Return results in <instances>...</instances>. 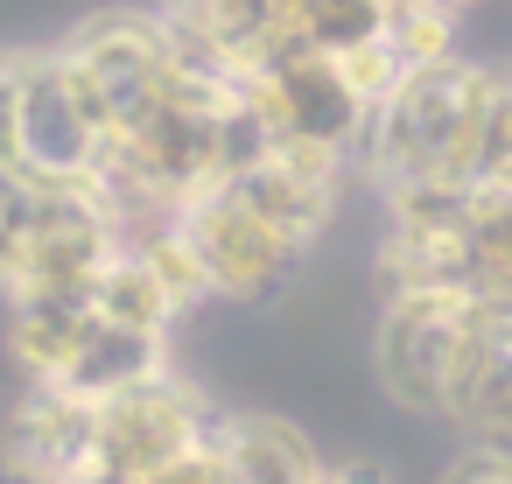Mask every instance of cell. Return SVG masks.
<instances>
[{
  "label": "cell",
  "mask_w": 512,
  "mask_h": 484,
  "mask_svg": "<svg viewBox=\"0 0 512 484\" xmlns=\"http://www.w3.org/2000/svg\"><path fill=\"white\" fill-rule=\"evenodd\" d=\"M498 71L484 64H435V71H414L365 127L358 141V162L372 169V183H414V176H435V183H470L477 190V120H484V99H491Z\"/></svg>",
  "instance_id": "cell-1"
},
{
  "label": "cell",
  "mask_w": 512,
  "mask_h": 484,
  "mask_svg": "<svg viewBox=\"0 0 512 484\" xmlns=\"http://www.w3.org/2000/svg\"><path fill=\"white\" fill-rule=\"evenodd\" d=\"M106 120L64 50L0 57V155L15 176L50 190H92V169L106 155Z\"/></svg>",
  "instance_id": "cell-2"
},
{
  "label": "cell",
  "mask_w": 512,
  "mask_h": 484,
  "mask_svg": "<svg viewBox=\"0 0 512 484\" xmlns=\"http://www.w3.org/2000/svg\"><path fill=\"white\" fill-rule=\"evenodd\" d=\"M211 428H218V407L190 379L162 372L148 386H127V393H113V400L92 407L78 484H141V477L197 456L211 442Z\"/></svg>",
  "instance_id": "cell-3"
},
{
  "label": "cell",
  "mask_w": 512,
  "mask_h": 484,
  "mask_svg": "<svg viewBox=\"0 0 512 484\" xmlns=\"http://www.w3.org/2000/svg\"><path fill=\"white\" fill-rule=\"evenodd\" d=\"M491 302L449 288V295H386L379 330H372V358H379V386L393 407L407 414H449L456 372L470 358V337L484 323Z\"/></svg>",
  "instance_id": "cell-4"
},
{
  "label": "cell",
  "mask_w": 512,
  "mask_h": 484,
  "mask_svg": "<svg viewBox=\"0 0 512 484\" xmlns=\"http://www.w3.org/2000/svg\"><path fill=\"white\" fill-rule=\"evenodd\" d=\"M183 239L204 267L211 302H267L288 288V274L302 260V246L288 232H274L260 211H246L225 183L183 204Z\"/></svg>",
  "instance_id": "cell-5"
},
{
  "label": "cell",
  "mask_w": 512,
  "mask_h": 484,
  "mask_svg": "<svg viewBox=\"0 0 512 484\" xmlns=\"http://www.w3.org/2000/svg\"><path fill=\"white\" fill-rule=\"evenodd\" d=\"M169 57H176V36L162 15H92L71 43H64V64L78 71V85L92 92L106 134H120L169 78Z\"/></svg>",
  "instance_id": "cell-6"
},
{
  "label": "cell",
  "mask_w": 512,
  "mask_h": 484,
  "mask_svg": "<svg viewBox=\"0 0 512 484\" xmlns=\"http://www.w3.org/2000/svg\"><path fill=\"white\" fill-rule=\"evenodd\" d=\"M337 183H344V155L316 148V141H274L253 169H239L225 190L260 211L274 232H288L295 246H309L330 218H337Z\"/></svg>",
  "instance_id": "cell-7"
},
{
  "label": "cell",
  "mask_w": 512,
  "mask_h": 484,
  "mask_svg": "<svg viewBox=\"0 0 512 484\" xmlns=\"http://www.w3.org/2000/svg\"><path fill=\"white\" fill-rule=\"evenodd\" d=\"M211 449L232 484H323V449L281 414H218Z\"/></svg>",
  "instance_id": "cell-8"
},
{
  "label": "cell",
  "mask_w": 512,
  "mask_h": 484,
  "mask_svg": "<svg viewBox=\"0 0 512 484\" xmlns=\"http://www.w3.org/2000/svg\"><path fill=\"white\" fill-rule=\"evenodd\" d=\"M169 372V337H155V330H127V323H92L85 330V344L71 351V365L50 379L57 393H71V400H113V393H127V386H148V379H162Z\"/></svg>",
  "instance_id": "cell-9"
},
{
  "label": "cell",
  "mask_w": 512,
  "mask_h": 484,
  "mask_svg": "<svg viewBox=\"0 0 512 484\" xmlns=\"http://www.w3.org/2000/svg\"><path fill=\"white\" fill-rule=\"evenodd\" d=\"M449 421L470 428V442H491L512 428V309H484L449 393Z\"/></svg>",
  "instance_id": "cell-10"
},
{
  "label": "cell",
  "mask_w": 512,
  "mask_h": 484,
  "mask_svg": "<svg viewBox=\"0 0 512 484\" xmlns=\"http://www.w3.org/2000/svg\"><path fill=\"white\" fill-rule=\"evenodd\" d=\"M99 323L92 295H29V302H8V344H15V365L29 386H50L71 351L85 344V330Z\"/></svg>",
  "instance_id": "cell-11"
},
{
  "label": "cell",
  "mask_w": 512,
  "mask_h": 484,
  "mask_svg": "<svg viewBox=\"0 0 512 484\" xmlns=\"http://www.w3.org/2000/svg\"><path fill=\"white\" fill-rule=\"evenodd\" d=\"M92 309L106 316V323H127V330H155V337H169L176 330V295L155 281V267L141 260V253H113L106 260V274L92 281Z\"/></svg>",
  "instance_id": "cell-12"
},
{
  "label": "cell",
  "mask_w": 512,
  "mask_h": 484,
  "mask_svg": "<svg viewBox=\"0 0 512 484\" xmlns=\"http://www.w3.org/2000/svg\"><path fill=\"white\" fill-rule=\"evenodd\" d=\"M386 0H281V29L323 57H344L372 36H386Z\"/></svg>",
  "instance_id": "cell-13"
},
{
  "label": "cell",
  "mask_w": 512,
  "mask_h": 484,
  "mask_svg": "<svg viewBox=\"0 0 512 484\" xmlns=\"http://www.w3.org/2000/svg\"><path fill=\"white\" fill-rule=\"evenodd\" d=\"M456 8H442V0H421V8H393L386 15V43L400 50L407 71H435L456 57Z\"/></svg>",
  "instance_id": "cell-14"
},
{
  "label": "cell",
  "mask_w": 512,
  "mask_h": 484,
  "mask_svg": "<svg viewBox=\"0 0 512 484\" xmlns=\"http://www.w3.org/2000/svg\"><path fill=\"white\" fill-rule=\"evenodd\" d=\"M36 211H43V183H29V176H0V295L15 288V267H22V253H29Z\"/></svg>",
  "instance_id": "cell-15"
},
{
  "label": "cell",
  "mask_w": 512,
  "mask_h": 484,
  "mask_svg": "<svg viewBox=\"0 0 512 484\" xmlns=\"http://www.w3.org/2000/svg\"><path fill=\"white\" fill-rule=\"evenodd\" d=\"M337 71H344V85L358 92V106H372V113H379V106H386V99H393V92H400V85L414 78V71L400 64V50H393L386 36H372V43L344 50V57H337Z\"/></svg>",
  "instance_id": "cell-16"
},
{
  "label": "cell",
  "mask_w": 512,
  "mask_h": 484,
  "mask_svg": "<svg viewBox=\"0 0 512 484\" xmlns=\"http://www.w3.org/2000/svg\"><path fill=\"white\" fill-rule=\"evenodd\" d=\"M435 484H512V449L505 442H470Z\"/></svg>",
  "instance_id": "cell-17"
},
{
  "label": "cell",
  "mask_w": 512,
  "mask_h": 484,
  "mask_svg": "<svg viewBox=\"0 0 512 484\" xmlns=\"http://www.w3.org/2000/svg\"><path fill=\"white\" fill-rule=\"evenodd\" d=\"M141 484H232V477H225L218 449L204 442L197 456H183V463H169V470H155V477H141Z\"/></svg>",
  "instance_id": "cell-18"
},
{
  "label": "cell",
  "mask_w": 512,
  "mask_h": 484,
  "mask_svg": "<svg viewBox=\"0 0 512 484\" xmlns=\"http://www.w3.org/2000/svg\"><path fill=\"white\" fill-rule=\"evenodd\" d=\"M0 484H64V477L50 463H36V456H22V449L0 442Z\"/></svg>",
  "instance_id": "cell-19"
},
{
  "label": "cell",
  "mask_w": 512,
  "mask_h": 484,
  "mask_svg": "<svg viewBox=\"0 0 512 484\" xmlns=\"http://www.w3.org/2000/svg\"><path fill=\"white\" fill-rule=\"evenodd\" d=\"M323 484H393V477H386V463L351 456V463H323Z\"/></svg>",
  "instance_id": "cell-20"
},
{
  "label": "cell",
  "mask_w": 512,
  "mask_h": 484,
  "mask_svg": "<svg viewBox=\"0 0 512 484\" xmlns=\"http://www.w3.org/2000/svg\"><path fill=\"white\" fill-rule=\"evenodd\" d=\"M442 8H456V15H463V8H477V0H442Z\"/></svg>",
  "instance_id": "cell-21"
},
{
  "label": "cell",
  "mask_w": 512,
  "mask_h": 484,
  "mask_svg": "<svg viewBox=\"0 0 512 484\" xmlns=\"http://www.w3.org/2000/svg\"><path fill=\"white\" fill-rule=\"evenodd\" d=\"M386 8H421V0H386Z\"/></svg>",
  "instance_id": "cell-22"
},
{
  "label": "cell",
  "mask_w": 512,
  "mask_h": 484,
  "mask_svg": "<svg viewBox=\"0 0 512 484\" xmlns=\"http://www.w3.org/2000/svg\"><path fill=\"white\" fill-rule=\"evenodd\" d=\"M491 442H505V449H512V428H505V435H491Z\"/></svg>",
  "instance_id": "cell-23"
},
{
  "label": "cell",
  "mask_w": 512,
  "mask_h": 484,
  "mask_svg": "<svg viewBox=\"0 0 512 484\" xmlns=\"http://www.w3.org/2000/svg\"><path fill=\"white\" fill-rule=\"evenodd\" d=\"M0 176H15V169H8V155H0Z\"/></svg>",
  "instance_id": "cell-24"
}]
</instances>
